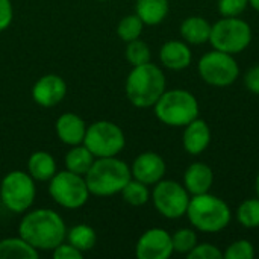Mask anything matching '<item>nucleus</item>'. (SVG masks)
<instances>
[{"mask_svg": "<svg viewBox=\"0 0 259 259\" xmlns=\"http://www.w3.org/2000/svg\"><path fill=\"white\" fill-rule=\"evenodd\" d=\"M18 235L38 252H52L56 246L65 241L67 226L56 211L38 208L24 212L18 225Z\"/></svg>", "mask_w": 259, "mask_h": 259, "instance_id": "1", "label": "nucleus"}, {"mask_svg": "<svg viewBox=\"0 0 259 259\" xmlns=\"http://www.w3.org/2000/svg\"><path fill=\"white\" fill-rule=\"evenodd\" d=\"M124 90L127 100L135 108H153V105L167 90L164 70L152 61L135 65L126 77Z\"/></svg>", "mask_w": 259, "mask_h": 259, "instance_id": "2", "label": "nucleus"}, {"mask_svg": "<svg viewBox=\"0 0 259 259\" xmlns=\"http://www.w3.org/2000/svg\"><path fill=\"white\" fill-rule=\"evenodd\" d=\"M185 217L197 232L219 234L231 225L232 211L222 197L205 193L191 196Z\"/></svg>", "mask_w": 259, "mask_h": 259, "instance_id": "3", "label": "nucleus"}, {"mask_svg": "<svg viewBox=\"0 0 259 259\" xmlns=\"http://www.w3.org/2000/svg\"><path fill=\"white\" fill-rule=\"evenodd\" d=\"M131 179V165L117 156L96 158L91 168L85 175L90 193L97 197L120 194V191Z\"/></svg>", "mask_w": 259, "mask_h": 259, "instance_id": "4", "label": "nucleus"}, {"mask_svg": "<svg viewBox=\"0 0 259 259\" xmlns=\"http://www.w3.org/2000/svg\"><path fill=\"white\" fill-rule=\"evenodd\" d=\"M156 118L170 127H184L199 117L200 105L197 97L184 88L165 90L153 105Z\"/></svg>", "mask_w": 259, "mask_h": 259, "instance_id": "5", "label": "nucleus"}, {"mask_svg": "<svg viewBox=\"0 0 259 259\" xmlns=\"http://www.w3.org/2000/svg\"><path fill=\"white\" fill-rule=\"evenodd\" d=\"M253 33L250 24L241 17H222L211 27L209 44L212 49L238 55L252 42Z\"/></svg>", "mask_w": 259, "mask_h": 259, "instance_id": "6", "label": "nucleus"}, {"mask_svg": "<svg viewBox=\"0 0 259 259\" xmlns=\"http://www.w3.org/2000/svg\"><path fill=\"white\" fill-rule=\"evenodd\" d=\"M35 179L23 170H12L0 182V199L5 208L15 214H24L35 202Z\"/></svg>", "mask_w": 259, "mask_h": 259, "instance_id": "7", "label": "nucleus"}, {"mask_svg": "<svg viewBox=\"0 0 259 259\" xmlns=\"http://www.w3.org/2000/svg\"><path fill=\"white\" fill-rule=\"evenodd\" d=\"M197 73L205 83L215 88H225L237 82L240 77V65L235 55L212 49L199 59Z\"/></svg>", "mask_w": 259, "mask_h": 259, "instance_id": "8", "label": "nucleus"}, {"mask_svg": "<svg viewBox=\"0 0 259 259\" xmlns=\"http://www.w3.org/2000/svg\"><path fill=\"white\" fill-rule=\"evenodd\" d=\"M96 158L118 156L126 146L124 132L118 124L109 120H99L87 126L82 143Z\"/></svg>", "mask_w": 259, "mask_h": 259, "instance_id": "9", "label": "nucleus"}, {"mask_svg": "<svg viewBox=\"0 0 259 259\" xmlns=\"http://www.w3.org/2000/svg\"><path fill=\"white\" fill-rule=\"evenodd\" d=\"M49 194L55 203L65 209L82 208L91 196L85 176L76 175L67 168L56 171L49 181Z\"/></svg>", "mask_w": 259, "mask_h": 259, "instance_id": "10", "label": "nucleus"}, {"mask_svg": "<svg viewBox=\"0 0 259 259\" xmlns=\"http://www.w3.org/2000/svg\"><path fill=\"white\" fill-rule=\"evenodd\" d=\"M191 194L187 191L184 184L162 179L153 185L150 200L159 215L168 220H178L185 217Z\"/></svg>", "mask_w": 259, "mask_h": 259, "instance_id": "11", "label": "nucleus"}, {"mask_svg": "<svg viewBox=\"0 0 259 259\" xmlns=\"http://www.w3.org/2000/svg\"><path fill=\"white\" fill-rule=\"evenodd\" d=\"M173 253L171 234L162 228L147 229L135 246V255L138 259H168Z\"/></svg>", "mask_w": 259, "mask_h": 259, "instance_id": "12", "label": "nucleus"}, {"mask_svg": "<svg viewBox=\"0 0 259 259\" xmlns=\"http://www.w3.org/2000/svg\"><path fill=\"white\" fill-rule=\"evenodd\" d=\"M67 94V83L59 74H44L32 87V99L42 108L59 105Z\"/></svg>", "mask_w": 259, "mask_h": 259, "instance_id": "13", "label": "nucleus"}, {"mask_svg": "<svg viewBox=\"0 0 259 259\" xmlns=\"http://www.w3.org/2000/svg\"><path fill=\"white\" fill-rule=\"evenodd\" d=\"M165 171H167V164L164 158L155 152L140 153L131 165L132 178L149 187H153L155 184L162 181Z\"/></svg>", "mask_w": 259, "mask_h": 259, "instance_id": "14", "label": "nucleus"}, {"mask_svg": "<svg viewBox=\"0 0 259 259\" xmlns=\"http://www.w3.org/2000/svg\"><path fill=\"white\" fill-rule=\"evenodd\" d=\"M211 140H212L211 127L203 118L197 117L193 121H190L187 126H184L182 147L188 155L191 156L202 155L209 147Z\"/></svg>", "mask_w": 259, "mask_h": 259, "instance_id": "15", "label": "nucleus"}, {"mask_svg": "<svg viewBox=\"0 0 259 259\" xmlns=\"http://www.w3.org/2000/svg\"><path fill=\"white\" fill-rule=\"evenodd\" d=\"M161 65L171 71H182L193 62V50L184 39H168L159 49Z\"/></svg>", "mask_w": 259, "mask_h": 259, "instance_id": "16", "label": "nucleus"}, {"mask_svg": "<svg viewBox=\"0 0 259 259\" xmlns=\"http://www.w3.org/2000/svg\"><path fill=\"white\" fill-rule=\"evenodd\" d=\"M55 131L58 140L71 147L83 143L87 123L80 115L74 112H64L58 117L55 123Z\"/></svg>", "mask_w": 259, "mask_h": 259, "instance_id": "17", "label": "nucleus"}, {"mask_svg": "<svg viewBox=\"0 0 259 259\" xmlns=\"http://www.w3.org/2000/svg\"><path fill=\"white\" fill-rule=\"evenodd\" d=\"M182 184L191 196L209 193L214 185V171L205 162H193L187 167Z\"/></svg>", "mask_w": 259, "mask_h": 259, "instance_id": "18", "label": "nucleus"}, {"mask_svg": "<svg viewBox=\"0 0 259 259\" xmlns=\"http://www.w3.org/2000/svg\"><path fill=\"white\" fill-rule=\"evenodd\" d=\"M212 24L200 15H190L182 20L179 26L181 38L190 46H202L209 42Z\"/></svg>", "mask_w": 259, "mask_h": 259, "instance_id": "19", "label": "nucleus"}, {"mask_svg": "<svg viewBox=\"0 0 259 259\" xmlns=\"http://www.w3.org/2000/svg\"><path fill=\"white\" fill-rule=\"evenodd\" d=\"M58 171L55 158L44 150H36L29 156L27 173L35 179V182H49Z\"/></svg>", "mask_w": 259, "mask_h": 259, "instance_id": "20", "label": "nucleus"}, {"mask_svg": "<svg viewBox=\"0 0 259 259\" xmlns=\"http://www.w3.org/2000/svg\"><path fill=\"white\" fill-rule=\"evenodd\" d=\"M170 12L168 0H137L135 14L141 18L144 26L161 24Z\"/></svg>", "mask_w": 259, "mask_h": 259, "instance_id": "21", "label": "nucleus"}, {"mask_svg": "<svg viewBox=\"0 0 259 259\" xmlns=\"http://www.w3.org/2000/svg\"><path fill=\"white\" fill-rule=\"evenodd\" d=\"M39 252L20 235L0 241V259H38Z\"/></svg>", "mask_w": 259, "mask_h": 259, "instance_id": "22", "label": "nucleus"}, {"mask_svg": "<svg viewBox=\"0 0 259 259\" xmlns=\"http://www.w3.org/2000/svg\"><path fill=\"white\" fill-rule=\"evenodd\" d=\"M94 159H96V156L83 144H77V146H71V149L65 155L64 162H65L67 170H70L76 175L85 176L88 173V170L91 168Z\"/></svg>", "mask_w": 259, "mask_h": 259, "instance_id": "23", "label": "nucleus"}, {"mask_svg": "<svg viewBox=\"0 0 259 259\" xmlns=\"http://www.w3.org/2000/svg\"><path fill=\"white\" fill-rule=\"evenodd\" d=\"M65 241H68L71 246H74L82 253H85V252H90L96 246L97 234H96L94 228L82 223V225H76L70 231H67Z\"/></svg>", "mask_w": 259, "mask_h": 259, "instance_id": "24", "label": "nucleus"}, {"mask_svg": "<svg viewBox=\"0 0 259 259\" xmlns=\"http://www.w3.org/2000/svg\"><path fill=\"white\" fill-rule=\"evenodd\" d=\"M120 194H121L123 200L127 205H131V206H143L150 200L152 191L149 190V185H146V184H143V182L132 178L124 185V188L120 191Z\"/></svg>", "mask_w": 259, "mask_h": 259, "instance_id": "25", "label": "nucleus"}, {"mask_svg": "<svg viewBox=\"0 0 259 259\" xmlns=\"http://www.w3.org/2000/svg\"><path fill=\"white\" fill-rule=\"evenodd\" d=\"M237 220L244 229H258L259 228V199L250 197L240 203L237 208Z\"/></svg>", "mask_w": 259, "mask_h": 259, "instance_id": "26", "label": "nucleus"}, {"mask_svg": "<svg viewBox=\"0 0 259 259\" xmlns=\"http://www.w3.org/2000/svg\"><path fill=\"white\" fill-rule=\"evenodd\" d=\"M171 243H173V250L175 253L179 255H188L196 244L199 243L197 231L191 228H181L171 234Z\"/></svg>", "mask_w": 259, "mask_h": 259, "instance_id": "27", "label": "nucleus"}, {"mask_svg": "<svg viewBox=\"0 0 259 259\" xmlns=\"http://www.w3.org/2000/svg\"><path fill=\"white\" fill-rule=\"evenodd\" d=\"M143 29H144V23L141 21V18L137 14H129V15H124L118 21L117 35L121 41L129 42V41L140 38L143 33Z\"/></svg>", "mask_w": 259, "mask_h": 259, "instance_id": "28", "label": "nucleus"}, {"mask_svg": "<svg viewBox=\"0 0 259 259\" xmlns=\"http://www.w3.org/2000/svg\"><path fill=\"white\" fill-rule=\"evenodd\" d=\"M126 50H124V56L127 59V62L135 67V65H141L146 62L152 61V52L150 47L146 41H143L141 38H137L134 41L126 42Z\"/></svg>", "mask_w": 259, "mask_h": 259, "instance_id": "29", "label": "nucleus"}, {"mask_svg": "<svg viewBox=\"0 0 259 259\" xmlns=\"http://www.w3.org/2000/svg\"><path fill=\"white\" fill-rule=\"evenodd\" d=\"M255 255V246L249 240H237L231 243L223 252V258L226 259H253Z\"/></svg>", "mask_w": 259, "mask_h": 259, "instance_id": "30", "label": "nucleus"}, {"mask_svg": "<svg viewBox=\"0 0 259 259\" xmlns=\"http://www.w3.org/2000/svg\"><path fill=\"white\" fill-rule=\"evenodd\" d=\"M249 8V0H217V11L222 17H240Z\"/></svg>", "mask_w": 259, "mask_h": 259, "instance_id": "31", "label": "nucleus"}, {"mask_svg": "<svg viewBox=\"0 0 259 259\" xmlns=\"http://www.w3.org/2000/svg\"><path fill=\"white\" fill-rule=\"evenodd\" d=\"M187 256L190 259H222L223 250L212 243H197Z\"/></svg>", "mask_w": 259, "mask_h": 259, "instance_id": "32", "label": "nucleus"}, {"mask_svg": "<svg viewBox=\"0 0 259 259\" xmlns=\"http://www.w3.org/2000/svg\"><path fill=\"white\" fill-rule=\"evenodd\" d=\"M52 255L55 259H80L83 256V253L74 246H71L68 241H62L59 246H56L52 250Z\"/></svg>", "mask_w": 259, "mask_h": 259, "instance_id": "33", "label": "nucleus"}, {"mask_svg": "<svg viewBox=\"0 0 259 259\" xmlns=\"http://www.w3.org/2000/svg\"><path fill=\"white\" fill-rule=\"evenodd\" d=\"M14 18V9L11 0H0V32L6 30Z\"/></svg>", "mask_w": 259, "mask_h": 259, "instance_id": "34", "label": "nucleus"}, {"mask_svg": "<svg viewBox=\"0 0 259 259\" xmlns=\"http://www.w3.org/2000/svg\"><path fill=\"white\" fill-rule=\"evenodd\" d=\"M243 80H244L246 88H247L250 93L259 96V64L253 65L252 68H249V70L246 71Z\"/></svg>", "mask_w": 259, "mask_h": 259, "instance_id": "35", "label": "nucleus"}, {"mask_svg": "<svg viewBox=\"0 0 259 259\" xmlns=\"http://www.w3.org/2000/svg\"><path fill=\"white\" fill-rule=\"evenodd\" d=\"M249 6L253 8L256 12H259V0H249Z\"/></svg>", "mask_w": 259, "mask_h": 259, "instance_id": "36", "label": "nucleus"}, {"mask_svg": "<svg viewBox=\"0 0 259 259\" xmlns=\"http://www.w3.org/2000/svg\"><path fill=\"white\" fill-rule=\"evenodd\" d=\"M255 193H256V197L259 199V173L255 178Z\"/></svg>", "mask_w": 259, "mask_h": 259, "instance_id": "37", "label": "nucleus"}, {"mask_svg": "<svg viewBox=\"0 0 259 259\" xmlns=\"http://www.w3.org/2000/svg\"><path fill=\"white\" fill-rule=\"evenodd\" d=\"M100 2H109V0H100Z\"/></svg>", "mask_w": 259, "mask_h": 259, "instance_id": "38", "label": "nucleus"}]
</instances>
